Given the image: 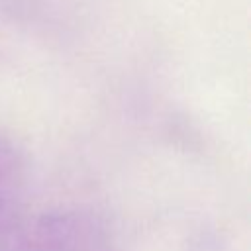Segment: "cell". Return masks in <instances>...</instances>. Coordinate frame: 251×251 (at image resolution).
<instances>
[{
  "label": "cell",
  "instance_id": "6da1fadb",
  "mask_svg": "<svg viewBox=\"0 0 251 251\" xmlns=\"http://www.w3.org/2000/svg\"><path fill=\"white\" fill-rule=\"evenodd\" d=\"M0 251H112L106 229L80 212L0 222Z\"/></svg>",
  "mask_w": 251,
  "mask_h": 251
},
{
  "label": "cell",
  "instance_id": "7a4b0ae2",
  "mask_svg": "<svg viewBox=\"0 0 251 251\" xmlns=\"http://www.w3.org/2000/svg\"><path fill=\"white\" fill-rule=\"evenodd\" d=\"M24 184V157L18 145L0 131V220L14 206Z\"/></svg>",
  "mask_w": 251,
  "mask_h": 251
}]
</instances>
